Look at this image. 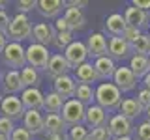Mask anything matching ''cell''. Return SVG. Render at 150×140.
Here are the masks:
<instances>
[{
  "mask_svg": "<svg viewBox=\"0 0 150 140\" xmlns=\"http://www.w3.org/2000/svg\"><path fill=\"white\" fill-rule=\"evenodd\" d=\"M120 103H122V92L115 82H101L96 88V105H100L107 112L120 108Z\"/></svg>",
  "mask_w": 150,
  "mask_h": 140,
  "instance_id": "6da1fadb",
  "label": "cell"
},
{
  "mask_svg": "<svg viewBox=\"0 0 150 140\" xmlns=\"http://www.w3.org/2000/svg\"><path fill=\"white\" fill-rule=\"evenodd\" d=\"M32 30H34V26H32L28 15L17 13L15 17H11V22H9V26L6 30V36L13 43H21L25 39H32Z\"/></svg>",
  "mask_w": 150,
  "mask_h": 140,
  "instance_id": "7a4b0ae2",
  "label": "cell"
},
{
  "mask_svg": "<svg viewBox=\"0 0 150 140\" xmlns=\"http://www.w3.org/2000/svg\"><path fill=\"white\" fill-rule=\"evenodd\" d=\"M2 64L6 65V67L13 69V71H21V69L26 67V49L23 47L21 43H13V41H9L6 50H4L2 54Z\"/></svg>",
  "mask_w": 150,
  "mask_h": 140,
  "instance_id": "3957f363",
  "label": "cell"
},
{
  "mask_svg": "<svg viewBox=\"0 0 150 140\" xmlns=\"http://www.w3.org/2000/svg\"><path fill=\"white\" fill-rule=\"evenodd\" d=\"M51 54L49 49L45 45H40V43H30L26 47V64L30 67L38 69V71H47V65H49V60H51Z\"/></svg>",
  "mask_w": 150,
  "mask_h": 140,
  "instance_id": "277c9868",
  "label": "cell"
},
{
  "mask_svg": "<svg viewBox=\"0 0 150 140\" xmlns=\"http://www.w3.org/2000/svg\"><path fill=\"white\" fill-rule=\"evenodd\" d=\"M84 116H86V106L81 101L73 99L66 101L64 108H62V120L66 121L68 127H75V125H83Z\"/></svg>",
  "mask_w": 150,
  "mask_h": 140,
  "instance_id": "5b68a950",
  "label": "cell"
},
{
  "mask_svg": "<svg viewBox=\"0 0 150 140\" xmlns=\"http://www.w3.org/2000/svg\"><path fill=\"white\" fill-rule=\"evenodd\" d=\"M25 112H26V108L23 105L21 97H17V95H6L2 105H0V116H6V118L13 120V121L23 120Z\"/></svg>",
  "mask_w": 150,
  "mask_h": 140,
  "instance_id": "8992f818",
  "label": "cell"
},
{
  "mask_svg": "<svg viewBox=\"0 0 150 140\" xmlns=\"http://www.w3.org/2000/svg\"><path fill=\"white\" fill-rule=\"evenodd\" d=\"M86 49H88V56L94 60L109 56V39L101 32H94L86 39Z\"/></svg>",
  "mask_w": 150,
  "mask_h": 140,
  "instance_id": "52a82bcc",
  "label": "cell"
},
{
  "mask_svg": "<svg viewBox=\"0 0 150 140\" xmlns=\"http://www.w3.org/2000/svg\"><path fill=\"white\" fill-rule=\"evenodd\" d=\"M64 56L69 62V65H71V69H77L79 65H83L90 58V56H88L86 43H83V41H73V43L64 50Z\"/></svg>",
  "mask_w": 150,
  "mask_h": 140,
  "instance_id": "ba28073f",
  "label": "cell"
},
{
  "mask_svg": "<svg viewBox=\"0 0 150 140\" xmlns=\"http://www.w3.org/2000/svg\"><path fill=\"white\" fill-rule=\"evenodd\" d=\"M107 129H109L112 138H124V136H131L133 133V125H131V120L124 118L122 114L112 116L107 123Z\"/></svg>",
  "mask_w": 150,
  "mask_h": 140,
  "instance_id": "9c48e42d",
  "label": "cell"
},
{
  "mask_svg": "<svg viewBox=\"0 0 150 140\" xmlns=\"http://www.w3.org/2000/svg\"><path fill=\"white\" fill-rule=\"evenodd\" d=\"M109 112L105 108H101L100 105H90L86 106V116H84V123L88 125V127L92 129H98V127H107V123H109Z\"/></svg>",
  "mask_w": 150,
  "mask_h": 140,
  "instance_id": "30bf717a",
  "label": "cell"
},
{
  "mask_svg": "<svg viewBox=\"0 0 150 140\" xmlns=\"http://www.w3.org/2000/svg\"><path fill=\"white\" fill-rule=\"evenodd\" d=\"M69 69H71V65H69V62L66 60L64 54L56 52L51 56L49 60V65H47V77L53 78V80H56V78L64 77V75H69Z\"/></svg>",
  "mask_w": 150,
  "mask_h": 140,
  "instance_id": "8fae6325",
  "label": "cell"
},
{
  "mask_svg": "<svg viewBox=\"0 0 150 140\" xmlns=\"http://www.w3.org/2000/svg\"><path fill=\"white\" fill-rule=\"evenodd\" d=\"M53 86H54V92L58 93L60 97H64L66 101L73 99L75 97V92H77V80H75V77H71V75H64V77L56 78V80H53Z\"/></svg>",
  "mask_w": 150,
  "mask_h": 140,
  "instance_id": "7c38bea8",
  "label": "cell"
},
{
  "mask_svg": "<svg viewBox=\"0 0 150 140\" xmlns=\"http://www.w3.org/2000/svg\"><path fill=\"white\" fill-rule=\"evenodd\" d=\"M21 101L26 110H41L45 105V95L40 88H25L21 93Z\"/></svg>",
  "mask_w": 150,
  "mask_h": 140,
  "instance_id": "4fadbf2b",
  "label": "cell"
},
{
  "mask_svg": "<svg viewBox=\"0 0 150 140\" xmlns=\"http://www.w3.org/2000/svg\"><path fill=\"white\" fill-rule=\"evenodd\" d=\"M112 82L118 86L120 92H131L137 86V77L133 75V71H131L129 67H116Z\"/></svg>",
  "mask_w": 150,
  "mask_h": 140,
  "instance_id": "5bb4252c",
  "label": "cell"
},
{
  "mask_svg": "<svg viewBox=\"0 0 150 140\" xmlns=\"http://www.w3.org/2000/svg\"><path fill=\"white\" fill-rule=\"evenodd\" d=\"M2 90L8 93V95H17V93H23L25 90V84H23L21 78V71H13V69H8L4 73L2 78Z\"/></svg>",
  "mask_w": 150,
  "mask_h": 140,
  "instance_id": "9a60e30c",
  "label": "cell"
},
{
  "mask_svg": "<svg viewBox=\"0 0 150 140\" xmlns=\"http://www.w3.org/2000/svg\"><path fill=\"white\" fill-rule=\"evenodd\" d=\"M43 123H45V116L40 110H26L25 116H23V127L30 134L43 133Z\"/></svg>",
  "mask_w": 150,
  "mask_h": 140,
  "instance_id": "2e32d148",
  "label": "cell"
},
{
  "mask_svg": "<svg viewBox=\"0 0 150 140\" xmlns=\"http://www.w3.org/2000/svg\"><path fill=\"white\" fill-rule=\"evenodd\" d=\"M54 36H56V30L51 24L47 22H38L34 24V30H32V39L34 43H40V45H51L54 41Z\"/></svg>",
  "mask_w": 150,
  "mask_h": 140,
  "instance_id": "e0dca14e",
  "label": "cell"
},
{
  "mask_svg": "<svg viewBox=\"0 0 150 140\" xmlns=\"http://www.w3.org/2000/svg\"><path fill=\"white\" fill-rule=\"evenodd\" d=\"M131 52H133L131 45L122 36L120 37H111L109 39V56L112 60H124V58H128Z\"/></svg>",
  "mask_w": 150,
  "mask_h": 140,
  "instance_id": "ac0fdd59",
  "label": "cell"
},
{
  "mask_svg": "<svg viewBox=\"0 0 150 140\" xmlns=\"http://www.w3.org/2000/svg\"><path fill=\"white\" fill-rule=\"evenodd\" d=\"M64 6H66L64 0H38L36 9L40 11V15H43L47 19H58Z\"/></svg>",
  "mask_w": 150,
  "mask_h": 140,
  "instance_id": "d6986e66",
  "label": "cell"
},
{
  "mask_svg": "<svg viewBox=\"0 0 150 140\" xmlns=\"http://www.w3.org/2000/svg\"><path fill=\"white\" fill-rule=\"evenodd\" d=\"M126 26H128V22H126L124 15H120V13H111V15L105 19L103 30H105L107 34H111L112 37H120L122 34H124Z\"/></svg>",
  "mask_w": 150,
  "mask_h": 140,
  "instance_id": "ffe728a7",
  "label": "cell"
},
{
  "mask_svg": "<svg viewBox=\"0 0 150 140\" xmlns=\"http://www.w3.org/2000/svg\"><path fill=\"white\" fill-rule=\"evenodd\" d=\"M124 19H126V22H128L129 26H135V28H139V30H143V28H148V22H150L148 13H144L143 9L133 8V6L126 9Z\"/></svg>",
  "mask_w": 150,
  "mask_h": 140,
  "instance_id": "44dd1931",
  "label": "cell"
},
{
  "mask_svg": "<svg viewBox=\"0 0 150 140\" xmlns=\"http://www.w3.org/2000/svg\"><path fill=\"white\" fill-rule=\"evenodd\" d=\"M94 69H96L100 80H109V78L115 77V71H116V64L111 56H103V58H98L94 60Z\"/></svg>",
  "mask_w": 150,
  "mask_h": 140,
  "instance_id": "7402d4cb",
  "label": "cell"
},
{
  "mask_svg": "<svg viewBox=\"0 0 150 140\" xmlns=\"http://www.w3.org/2000/svg\"><path fill=\"white\" fill-rule=\"evenodd\" d=\"M64 19L68 22L69 30L75 32V30H81V28L86 24V17H84L83 9H77V8H66L64 9Z\"/></svg>",
  "mask_w": 150,
  "mask_h": 140,
  "instance_id": "603a6c76",
  "label": "cell"
},
{
  "mask_svg": "<svg viewBox=\"0 0 150 140\" xmlns=\"http://www.w3.org/2000/svg\"><path fill=\"white\" fill-rule=\"evenodd\" d=\"M75 80H77L79 84H90V82L100 80L96 69H94V64L84 62L83 65H79V67L75 69Z\"/></svg>",
  "mask_w": 150,
  "mask_h": 140,
  "instance_id": "cb8c5ba5",
  "label": "cell"
},
{
  "mask_svg": "<svg viewBox=\"0 0 150 140\" xmlns=\"http://www.w3.org/2000/svg\"><path fill=\"white\" fill-rule=\"evenodd\" d=\"M128 67L133 71V75L137 78L141 77H146V75L150 73V62H148V56H141V54H133L129 58V65Z\"/></svg>",
  "mask_w": 150,
  "mask_h": 140,
  "instance_id": "d4e9b609",
  "label": "cell"
},
{
  "mask_svg": "<svg viewBox=\"0 0 150 140\" xmlns=\"http://www.w3.org/2000/svg\"><path fill=\"white\" fill-rule=\"evenodd\" d=\"M66 121L62 120V114H47L43 131L45 134H56V133H66Z\"/></svg>",
  "mask_w": 150,
  "mask_h": 140,
  "instance_id": "484cf974",
  "label": "cell"
},
{
  "mask_svg": "<svg viewBox=\"0 0 150 140\" xmlns=\"http://www.w3.org/2000/svg\"><path fill=\"white\" fill-rule=\"evenodd\" d=\"M64 105H66V99H64V97H60L58 93L53 90V92H49V93L45 95L43 110L49 112V114H60V112H62V108H64Z\"/></svg>",
  "mask_w": 150,
  "mask_h": 140,
  "instance_id": "4316f807",
  "label": "cell"
},
{
  "mask_svg": "<svg viewBox=\"0 0 150 140\" xmlns=\"http://www.w3.org/2000/svg\"><path fill=\"white\" fill-rule=\"evenodd\" d=\"M120 114L124 116V118H128L133 121L135 118H139V114L143 112V108H141V105L137 103V99H131V97H128V99H122L120 103Z\"/></svg>",
  "mask_w": 150,
  "mask_h": 140,
  "instance_id": "83f0119b",
  "label": "cell"
},
{
  "mask_svg": "<svg viewBox=\"0 0 150 140\" xmlns=\"http://www.w3.org/2000/svg\"><path fill=\"white\" fill-rule=\"evenodd\" d=\"M75 99L81 101L84 106L94 105V101H96V90H94V86H90V84H79L77 92H75Z\"/></svg>",
  "mask_w": 150,
  "mask_h": 140,
  "instance_id": "f1b7e54d",
  "label": "cell"
},
{
  "mask_svg": "<svg viewBox=\"0 0 150 140\" xmlns=\"http://www.w3.org/2000/svg\"><path fill=\"white\" fill-rule=\"evenodd\" d=\"M21 78L25 88H38L40 86V71L30 65H26L25 69H21Z\"/></svg>",
  "mask_w": 150,
  "mask_h": 140,
  "instance_id": "f546056e",
  "label": "cell"
},
{
  "mask_svg": "<svg viewBox=\"0 0 150 140\" xmlns=\"http://www.w3.org/2000/svg\"><path fill=\"white\" fill-rule=\"evenodd\" d=\"M73 41H75V39H73V32H56L53 45H54L58 50H66L69 45L73 43Z\"/></svg>",
  "mask_w": 150,
  "mask_h": 140,
  "instance_id": "4dcf8cb0",
  "label": "cell"
},
{
  "mask_svg": "<svg viewBox=\"0 0 150 140\" xmlns=\"http://www.w3.org/2000/svg\"><path fill=\"white\" fill-rule=\"evenodd\" d=\"M131 49H133V52H135V54L148 56V58H150V37H148L146 34H143L133 45H131Z\"/></svg>",
  "mask_w": 150,
  "mask_h": 140,
  "instance_id": "1f68e13d",
  "label": "cell"
},
{
  "mask_svg": "<svg viewBox=\"0 0 150 140\" xmlns=\"http://www.w3.org/2000/svg\"><path fill=\"white\" fill-rule=\"evenodd\" d=\"M66 134H68V140H88L90 131L84 125H75V127H69V131Z\"/></svg>",
  "mask_w": 150,
  "mask_h": 140,
  "instance_id": "d6a6232c",
  "label": "cell"
},
{
  "mask_svg": "<svg viewBox=\"0 0 150 140\" xmlns=\"http://www.w3.org/2000/svg\"><path fill=\"white\" fill-rule=\"evenodd\" d=\"M141 36H143V32H141L139 30V28H135V26H126V30H124V34H122V37H124V39L126 41H128V43L129 45H133L135 43V41H137L139 39V37Z\"/></svg>",
  "mask_w": 150,
  "mask_h": 140,
  "instance_id": "836d02e7",
  "label": "cell"
},
{
  "mask_svg": "<svg viewBox=\"0 0 150 140\" xmlns=\"http://www.w3.org/2000/svg\"><path fill=\"white\" fill-rule=\"evenodd\" d=\"M88 140H112V136H111V133H109L107 127H98V129L90 131Z\"/></svg>",
  "mask_w": 150,
  "mask_h": 140,
  "instance_id": "e575fe53",
  "label": "cell"
},
{
  "mask_svg": "<svg viewBox=\"0 0 150 140\" xmlns=\"http://www.w3.org/2000/svg\"><path fill=\"white\" fill-rule=\"evenodd\" d=\"M15 121L6 118V116H0V134H6V136H9V134L15 131Z\"/></svg>",
  "mask_w": 150,
  "mask_h": 140,
  "instance_id": "d590c367",
  "label": "cell"
},
{
  "mask_svg": "<svg viewBox=\"0 0 150 140\" xmlns=\"http://www.w3.org/2000/svg\"><path fill=\"white\" fill-rule=\"evenodd\" d=\"M135 140H150V123L143 121L135 127Z\"/></svg>",
  "mask_w": 150,
  "mask_h": 140,
  "instance_id": "8d00e7d4",
  "label": "cell"
},
{
  "mask_svg": "<svg viewBox=\"0 0 150 140\" xmlns=\"http://www.w3.org/2000/svg\"><path fill=\"white\" fill-rule=\"evenodd\" d=\"M15 6H17V13H25L26 15L28 11H32L34 8H38V2L36 0H19Z\"/></svg>",
  "mask_w": 150,
  "mask_h": 140,
  "instance_id": "74e56055",
  "label": "cell"
},
{
  "mask_svg": "<svg viewBox=\"0 0 150 140\" xmlns=\"http://www.w3.org/2000/svg\"><path fill=\"white\" fill-rule=\"evenodd\" d=\"M137 103L141 105V108H143V110H148L150 108V90H146V88L139 90V93H137Z\"/></svg>",
  "mask_w": 150,
  "mask_h": 140,
  "instance_id": "f35d334b",
  "label": "cell"
},
{
  "mask_svg": "<svg viewBox=\"0 0 150 140\" xmlns=\"http://www.w3.org/2000/svg\"><path fill=\"white\" fill-rule=\"evenodd\" d=\"M9 140H32V134L21 125V127H15V131L9 134Z\"/></svg>",
  "mask_w": 150,
  "mask_h": 140,
  "instance_id": "ab89813d",
  "label": "cell"
},
{
  "mask_svg": "<svg viewBox=\"0 0 150 140\" xmlns=\"http://www.w3.org/2000/svg\"><path fill=\"white\" fill-rule=\"evenodd\" d=\"M9 22H11V17H9V13L6 11V9H0V32H4V34H6Z\"/></svg>",
  "mask_w": 150,
  "mask_h": 140,
  "instance_id": "60d3db41",
  "label": "cell"
},
{
  "mask_svg": "<svg viewBox=\"0 0 150 140\" xmlns=\"http://www.w3.org/2000/svg\"><path fill=\"white\" fill-rule=\"evenodd\" d=\"M54 30H56V32H71L64 17H58V19L54 21Z\"/></svg>",
  "mask_w": 150,
  "mask_h": 140,
  "instance_id": "b9f144b4",
  "label": "cell"
},
{
  "mask_svg": "<svg viewBox=\"0 0 150 140\" xmlns=\"http://www.w3.org/2000/svg\"><path fill=\"white\" fill-rule=\"evenodd\" d=\"M131 6L143 9L144 13H150V0H133V4H131Z\"/></svg>",
  "mask_w": 150,
  "mask_h": 140,
  "instance_id": "7bdbcfd3",
  "label": "cell"
},
{
  "mask_svg": "<svg viewBox=\"0 0 150 140\" xmlns=\"http://www.w3.org/2000/svg\"><path fill=\"white\" fill-rule=\"evenodd\" d=\"M84 6H88L86 0H69V2H66V8H77V9H81Z\"/></svg>",
  "mask_w": 150,
  "mask_h": 140,
  "instance_id": "ee69618b",
  "label": "cell"
},
{
  "mask_svg": "<svg viewBox=\"0 0 150 140\" xmlns=\"http://www.w3.org/2000/svg\"><path fill=\"white\" fill-rule=\"evenodd\" d=\"M8 36L4 34V32H0V56L4 54V50H6V47H8Z\"/></svg>",
  "mask_w": 150,
  "mask_h": 140,
  "instance_id": "f6af8a7d",
  "label": "cell"
},
{
  "mask_svg": "<svg viewBox=\"0 0 150 140\" xmlns=\"http://www.w3.org/2000/svg\"><path fill=\"white\" fill-rule=\"evenodd\" d=\"M45 140H68L66 133H56V134H45Z\"/></svg>",
  "mask_w": 150,
  "mask_h": 140,
  "instance_id": "bcb514c9",
  "label": "cell"
},
{
  "mask_svg": "<svg viewBox=\"0 0 150 140\" xmlns=\"http://www.w3.org/2000/svg\"><path fill=\"white\" fill-rule=\"evenodd\" d=\"M144 88H146V90H150V73L144 77Z\"/></svg>",
  "mask_w": 150,
  "mask_h": 140,
  "instance_id": "7dc6e473",
  "label": "cell"
},
{
  "mask_svg": "<svg viewBox=\"0 0 150 140\" xmlns=\"http://www.w3.org/2000/svg\"><path fill=\"white\" fill-rule=\"evenodd\" d=\"M4 73H6V71L2 69V64H0V82H2V78H4Z\"/></svg>",
  "mask_w": 150,
  "mask_h": 140,
  "instance_id": "c3c4849f",
  "label": "cell"
},
{
  "mask_svg": "<svg viewBox=\"0 0 150 140\" xmlns=\"http://www.w3.org/2000/svg\"><path fill=\"white\" fill-rule=\"evenodd\" d=\"M0 9H6V2H2V0H0Z\"/></svg>",
  "mask_w": 150,
  "mask_h": 140,
  "instance_id": "681fc988",
  "label": "cell"
},
{
  "mask_svg": "<svg viewBox=\"0 0 150 140\" xmlns=\"http://www.w3.org/2000/svg\"><path fill=\"white\" fill-rule=\"evenodd\" d=\"M115 140H133L131 136H124V138H115Z\"/></svg>",
  "mask_w": 150,
  "mask_h": 140,
  "instance_id": "f907efd6",
  "label": "cell"
},
{
  "mask_svg": "<svg viewBox=\"0 0 150 140\" xmlns=\"http://www.w3.org/2000/svg\"><path fill=\"white\" fill-rule=\"evenodd\" d=\"M0 140H9V136H6V134H0Z\"/></svg>",
  "mask_w": 150,
  "mask_h": 140,
  "instance_id": "816d5d0a",
  "label": "cell"
},
{
  "mask_svg": "<svg viewBox=\"0 0 150 140\" xmlns=\"http://www.w3.org/2000/svg\"><path fill=\"white\" fill-rule=\"evenodd\" d=\"M146 116H148V118H146V121H148V123H150V108L146 110Z\"/></svg>",
  "mask_w": 150,
  "mask_h": 140,
  "instance_id": "f5cc1de1",
  "label": "cell"
},
{
  "mask_svg": "<svg viewBox=\"0 0 150 140\" xmlns=\"http://www.w3.org/2000/svg\"><path fill=\"white\" fill-rule=\"evenodd\" d=\"M2 101H4V97H2V90H0V105H2Z\"/></svg>",
  "mask_w": 150,
  "mask_h": 140,
  "instance_id": "db71d44e",
  "label": "cell"
},
{
  "mask_svg": "<svg viewBox=\"0 0 150 140\" xmlns=\"http://www.w3.org/2000/svg\"><path fill=\"white\" fill-rule=\"evenodd\" d=\"M148 37H150V30H148Z\"/></svg>",
  "mask_w": 150,
  "mask_h": 140,
  "instance_id": "11a10c76",
  "label": "cell"
},
{
  "mask_svg": "<svg viewBox=\"0 0 150 140\" xmlns=\"http://www.w3.org/2000/svg\"><path fill=\"white\" fill-rule=\"evenodd\" d=\"M148 62H150V58H148Z\"/></svg>",
  "mask_w": 150,
  "mask_h": 140,
  "instance_id": "9f6ffc18",
  "label": "cell"
}]
</instances>
